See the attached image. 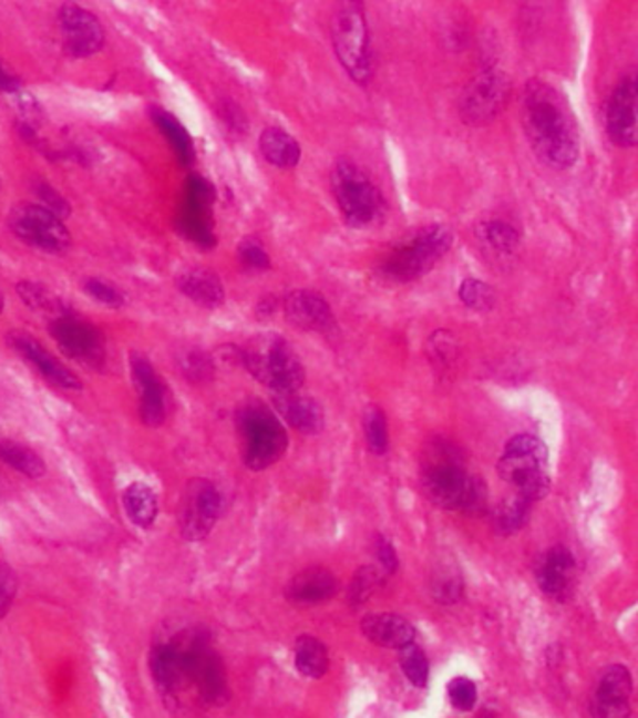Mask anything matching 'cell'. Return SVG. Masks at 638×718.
I'll use <instances>...</instances> for the list:
<instances>
[{
	"mask_svg": "<svg viewBox=\"0 0 638 718\" xmlns=\"http://www.w3.org/2000/svg\"><path fill=\"white\" fill-rule=\"evenodd\" d=\"M459 298L469 309L488 311L494 307L496 294L487 283L480 281V279H464L463 285L459 288Z\"/></svg>",
	"mask_w": 638,
	"mask_h": 718,
	"instance_id": "33",
	"label": "cell"
},
{
	"mask_svg": "<svg viewBox=\"0 0 638 718\" xmlns=\"http://www.w3.org/2000/svg\"><path fill=\"white\" fill-rule=\"evenodd\" d=\"M8 345L29 363L37 369L38 375L45 382L53 383L54 388L66 389V391H78L83 388V382L78 375H73L72 369H68L64 363L54 358L53 353L48 352L45 348L32 339V337L13 331L8 336Z\"/></svg>",
	"mask_w": 638,
	"mask_h": 718,
	"instance_id": "15",
	"label": "cell"
},
{
	"mask_svg": "<svg viewBox=\"0 0 638 718\" xmlns=\"http://www.w3.org/2000/svg\"><path fill=\"white\" fill-rule=\"evenodd\" d=\"M363 431H366L369 449L374 455H384L390 438H388V421L379 407H368L363 413Z\"/></svg>",
	"mask_w": 638,
	"mask_h": 718,
	"instance_id": "32",
	"label": "cell"
},
{
	"mask_svg": "<svg viewBox=\"0 0 638 718\" xmlns=\"http://www.w3.org/2000/svg\"><path fill=\"white\" fill-rule=\"evenodd\" d=\"M285 317L296 328L303 331L326 334L336 328V318L328 301L311 290H296L285 298Z\"/></svg>",
	"mask_w": 638,
	"mask_h": 718,
	"instance_id": "19",
	"label": "cell"
},
{
	"mask_svg": "<svg viewBox=\"0 0 638 718\" xmlns=\"http://www.w3.org/2000/svg\"><path fill=\"white\" fill-rule=\"evenodd\" d=\"M524 133L532 150L553 168H569L580 154V130L567 98L554 84L532 79L521 105Z\"/></svg>",
	"mask_w": 638,
	"mask_h": 718,
	"instance_id": "1",
	"label": "cell"
},
{
	"mask_svg": "<svg viewBox=\"0 0 638 718\" xmlns=\"http://www.w3.org/2000/svg\"><path fill=\"white\" fill-rule=\"evenodd\" d=\"M363 636L385 649H401L415 638L412 623L398 614H369L360 623Z\"/></svg>",
	"mask_w": 638,
	"mask_h": 718,
	"instance_id": "22",
	"label": "cell"
},
{
	"mask_svg": "<svg viewBox=\"0 0 638 718\" xmlns=\"http://www.w3.org/2000/svg\"><path fill=\"white\" fill-rule=\"evenodd\" d=\"M331 43L344 72L356 83L373 78V49L362 0H339L331 16Z\"/></svg>",
	"mask_w": 638,
	"mask_h": 718,
	"instance_id": "3",
	"label": "cell"
},
{
	"mask_svg": "<svg viewBox=\"0 0 638 718\" xmlns=\"http://www.w3.org/2000/svg\"><path fill=\"white\" fill-rule=\"evenodd\" d=\"M51 336L54 337V341L59 342L62 352L70 358L78 359L81 363L91 367L103 363V358H105L103 339L92 324L64 312L51 322Z\"/></svg>",
	"mask_w": 638,
	"mask_h": 718,
	"instance_id": "13",
	"label": "cell"
},
{
	"mask_svg": "<svg viewBox=\"0 0 638 718\" xmlns=\"http://www.w3.org/2000/svg\"><path fill=\"white\" fill-rule=\"evenodd\" d=\"M420 478L425 496L434 505L469 516L487 513V486L482 479L469 473L461 449L452 442L442 438L429 442L423 449Z\"/></svg>",
	"mask_w": 638,
	"mask_h": 718,
	"instance_id": "2",
	"label": "cell"
},
{
	"mask_svg": "<svg viewBox=\"0 0 638 718\" xmlns=\"http://www.w3.org/2000/svg\"><path fill=\"white\" fill-rule=\"evenodd\" d=\"M382 576L374 567H362L356 573L350 584L349 601L350 605L360 606L379 589Z\"/></svg>",
	"mask_w": 638,
	"mask_h": 718,
	"instance_id": "34",
	"label": "cell"
},
{
	"mask_svg": "<svg viewBox=\"0 0 638 718\" xmlns=\"http://www.w3.org/2000/svg\"><path fill=\"white\" fill-rule=\"evenodd\" d=\"M434 597L439 603H455L463 593V582L457 573H452L450 568H444V575H439L433 582Z\"/></svg>",
	"mask_w": 638,
	"mask_h": 718,
	"instance_id": "37",
	"label": "cell"
},
{
	"mask_svg": "<svg viewBox=\"0 0 638 718\" xmlns=\"http://www.w3.org/2000/svg\"><path fill=\"white\" fill-rule=\"evenodd\" d=\"M452 244L453 234L450 228L439 223L425 225L404 238L385 257L382 274L392 281H415L433 269L434 264L450 252Z\"/></svg>",
	"mask_w": 638,
	"mask_h": 718,
	"instance_id": "6",
	"label": "cell"
},
{
	"mask_svg": "<svg viewBox=\"0 0 638 718\" xmlns=\"http://www.w3.org/2000/svg\"><path fill=\"white\" fill-rule=\"evenodd\" d=\"M240 258L247 268L266 269L270 266V258L266 255L265 249L257 242H254V239H246L241 244Z\"/></svg>",
	"mask_w": 638,
	"mask_h": 718,
	"instance_id": "40",
	"label": "cell"
},
{
	"mask_svg": "<svg viewBox=\"0 0 638 718\" xmlns=\"http://www.w3.org/2000/svg\"><path fill=\"white\" fill-rule=\"evenodd\" d=\"M62 37L66 49L78 59H86L102 51L105 32L94 13L78 4H64L59 12Z\"/></svg>",
	"mask_w": 638,
	"mask_h": 718,
	"instance_id": "14",
	"label": "cell"
},
{
	"mask_svg": "<svg viewBox=\"0 0 638 718\" xmlns=\"http://www.w3.org/2000/svg\"><path fill=\"white\" fill-rule=\"evenodd\" d=\"M19 89H21V81L0 60V92H18Z\"/></svg>",
	"mask_w": 638,
	"mask_h": 718,
	"instance_id": "44",
	"label": "cell"
},
{
	"mask_svg": "<svg viewBox=\"0 0 638 718\" xmlns=\"http://www.w3.org/2000/svg\"><path fill=\"white\" fill-rule=\"evenodd\" d=\"M374 551H377V556H379L380 565L384 567L385 573H395V571H398V554H395V548H393L392 543H390L388 538H377V543H374Z\"/></svg>",
	"mask_w": 638,
	"mask_h": 718,
	"instance_id": "42",
	"label": "cell"
},
{
	"mask_svg": "<svg viewBox=\"0 0 638 718\" xmlns=\"http://www.w3.org/2000/svg\"><path fill=\"white\" fill-rule=\"evenodd\" d=\"M637 78L629 73L616 84L613 94L608 98L605 130L616 146L632 148L637 144Z\"/></svg>",
	"mask_w": 638,
	"mask_h": 718,
	"instance_id": "12",
	"label": "cell"
},
{
	"mask_svg": "<svg viewBox=\"0 0 638 718\" xmlns=\"http://www.w3.org/2000/svg\"><path fill=\"white\" fill-rule=\"evenodd\" d=\"M331 192L350 227L368 228L384 216L385 204L379 187L350 160H339L330 176Z\"/></svg>",
	"mask_w": 638,
	"mask_h": 718,
	"instance_id": "8",
	"label": "cell"
},
{
	"mask_svg": "<svg viewBox=\"0 0 638 718\" xmlns=\"http://www.w3.org/2000/svg\"><path fill=\"white\" fill-rule=\"evenodd\" d=\"M0 461L7 462L8 466L18 470L27 478L40 479L45 475V462L42 457L23 443L0 438Z\"/></svg>",
	"mask_w": 638,
	"mask_h": 718,
	"instance_id": "27",
	"label": "cell"
},
{
	"mask_svg": "<svg viewBox=\"0 0 638 718\" xmlns=\"http://www.w3.org/2000/svg\"><path fill=\"white\" fill-rule=\"evenodd\" d=\"M401 668L404 676L414 687L425 688L429 683V660L422 647L415 646L414 642L409 646L401 647Z\"/></svg>",
	"mask_w": 638,
	"mask_h": 718,
	"instance_id": "31",
	"label": "cell"
},
{
	"mask_svg": "<svg viewBox=\"0 0 638 718\" xmlns=\"http://www.w3.org/2000/svg\"><path fill=\"white\" fill-rule=\"evenodd\" d=\"M259 146L266 162L274 167L292 168L300 163V144L281 127H266L260 133Z\"/></svg>",
	"mask_w": 638,
	"mask_h": 718,
	"instance_id": "25",
	"label": "cell"
},
{
	"mask_svg": "<svg viewBox=\"0 0 638 718\" xmlns=\"http://www.w3.org/2000/svg\"><path fill=\"white\" fill-rule=\"evenodd\" d=\"M241 363L274 393L298 391L306 380L300 358L284 337L265 336L241 350Z\"/></svg>",
	"mask_w": 638,
	"mask_h": 718,
	"instance_id": "5",
	"label": "cell"
},
{
	"mask_svg": "<svg viewBox=\"0 0 638 718\" xmlns=\"http://www.w3.org/2000/svg\"><path fill=\"white\" fill-rule=\"evenodd\" d=\"M132 377L135 388L138 389V396H141V402H138L141 421L152 429L163 425V421L167 418L165 383L162 382V378L145 356L133 353Z\"/></svg>",
	"mask_w": 638,
	"mask_h": 718,
	"instance_id": "17",
	"label": "cell"
},
{
	"mask_svg": "<svg viewBox=\"0 0 638 718\" xmlns=\"http://www.w3.org/2000/svg\"><path fill=\"white\" fill-rule=\"evenodd\" d=\"M447 696L459 711H472L477 704L476 683L470 681L469 677H453L447 685Z\"/></svg>",
	"mask_w": 638,
	"mask_h": 718,
	"instance_id": "35",
	"label": "cell"
},
{
	"mask_svg": "<svg viewBox=\"0 0 638 718\" xmlns=\"http://www.w3.org/2000/svg\"><path fill=\"white\" fill-rule=\"evenodd\" d=\"M122 505H124V513L133 526L141 527V530L154 526L157 513H160L156 491L143 481H133L132 485L124 489Z\"/></svg>",
	"mask_w": 638,
	"mask_h": 718,
	"instance_id": "23",
	"label": "cell"
},
{
	"mask_svg": "<svg viewBox=\"0 0 638 718\" xmlns=\"http://www.w3.org/2000/svg\"><path fill=\"white\" fill-rule=\"evenodd\" d=\"M156 120L157 124L163 127V132L167 133V137L175 146L176 152L181 154L182 160L189 162L193 157V146L187 133L184 132V127L167 113H157Z\"/></svg>",
	"mask_w": 638,
	"mask_h": 718,
	"instance_id": "36",
	"label": "cell"
},
{
	"mask_svg": "<svg viewBox=\"0 0 638 718\" xmlns=\"http://www.w3.org/2000/svg\"><path fill=\"white\" fill-rule=\"evenodd\" d=\"M18 576L13 573L12 567L0 562V619L7 616L12 608L16 595H18Z\"/></svg>",
	"mask_w": 638,
	"mask_h": 718,
	"instance_id": "39",
	"label": "cell"
},
{
	"mask_svg": "<svg viewBox=\"0 0 638 718\" xmlns=\"http://www.w3.org/2000/svg\"><path fill=\"white\" fill-rule=\"evenodd\" d=\"M532 503L534 502H531L528 498L521 496L517 492L504 500L498 505V509L494 511V526H496L498 533L512 535V533H517L521 527H524V524L528 522V516H531Z\"/></svg>",
	"mask_w": 638,
	"mask_h": 718,
	"instance_id": "28",
	"label": "cell"
},
{
	"mask_svg": "<svg viewBox=\"0 0 638 718\" xmlns=\"http://www.w3.org/2000/svg\"><path fill=\"white\" fill-rule=\"evenodd\" d=\"M2 485H4V481H2V478H0V492H2Z\"/></svg>",
	"mask_w": 638,
	"mask_h": 718,
	"instance_id": "45",
	"label": "cell"
},
{
	"mask_svg": "<svg viewBox=\"0 0 638 718\" xmlns=\"http://www.w3.org/2000/svg\"><path fill=\"white\" fill-rule=\"evenodd\" d=\"M38 193H40V197H42L43 204L42 206H45V208L51 209V212H54L56 216H66L68 214V204L64 198H62V195H59V193L53 192V187L51 186H45L43 184L40 189H38Z\"/></svg>",
	"mask_w": 638,
	"mask_h": 718,
	"instance_id": "43",
	"label": "cell"
},
{
	"mask_svg": "<svg viewBox=\"0 0 638 718\" xmlns=\"http://www.w3.org/2000/svg\"><path fill=\"white\" fill-rule=\"evenodd\" d=\"M498 475L521 496L539 502L550 491L547 445L531 434L512 438L498 461Z\"/></svg>",
	"mask_w": 638,
	"mask_h": 718,
	"instance_id": "4",
	"label": "cell"
},
{
	"mask_svg": "<svg viewBox=\"0 0 638 718\" xmlns=\"http://www.w3.org/2000/svg\"><path fill=\"white\" fill-rule=\"evenodd\" d=\"M480 236L498 255H513L521 244L517 230L510 223L498 222V219L482 225Z\"/></svg>",
	"mask_w": 638,
	"mask_h": 718,
	"instance_id": "29",
	"label": "cell"
},
{
	"mask_svg": "<svg viewBox=\"0 0 638 718\" xmlns=\"http://www.w3.org/2000/svg\"><path fill=\"white\" fill-rule=\"evenodd\" d=\"M18 294L23 299L24 306L31 307L38 312H53L64 315V304L56 298L51 290L38 285V283H19Z\"/></svg>",
	"mask_w": 638,
	"mask_h": 718,
	"instance_id": "30",
	"label": "cell"
},
{
	"mask_svg": "<svg viewBox=\"0 0 638 718\" xmlns=\"http://www.w3.org/2000/svg\"><path fill=\"white\" fill-rule=\"evenodd\" d=\"M222 492L208 479H193L182 500L181 533L192 543L210 535L222 515Z\"/></svg>",
	"mask_w": 638,
	"mask_h": 718,
	"instance_id": "11",
	"label": "cell"
},
{
	"mask_svg": "<svg viewBox=\"0 0 638 718\" xmlns=\"http://www.w3.org/2000/svg\"><path fill=\"white\" fill-rule=\"evenodd\" d=\"M537 584L547 597L566 601L575 587L577 563L566 546H553L536 568Z\"/></svg>",
	"mask_w": 638,
	"mask_h": 718,
	"instance_id": "18",
	"label": "cell"
},
{
	"mask_svg": "<svg viewBox=\"0 0 638 718\" xmlns=\"http://www.w3.org/2000/svg\"><path fill=\"white\" fill-rule=\"evenodd\" d=\"M631 693V674L626 666H608L597 679L596 695L590 704L591 715L599 718L629 717L631 715V707H629Z\"/></svg>",
	"mask_w": 638,
	"mask_h": 718,
	"instance_id": "16",
	"label": "cell"
},
{
	"mask_svg": "<svg viewBox=\"0 0 638 718\" xmlns=\"http://www.w3.org/2000/svg\"><path fill=\"white\" fill-rule=\"evenodd\" d=\"M295 663L301 676L320 679L330 666L328 647L315 636H300L295 644Z\"/></svg>",
	"mask_w": 638,
	"mask_h": 718,
	"instance_id": "26",
	"label": "cell"
},
{
	"mask_svg": "<svg viewBox=\"0 0 638 718\" xmlns=\"http://www.w3.org/2000/svg\"><path fill=\"white\" fill-rule=\"evenodd\" d=\"M510 79L496 68H485L470 79L459 100V113L470 126H483L493 122L510 98Z\"/></svg>",
	"mask_w": 638,
	"mask_h": 718,
	"instance_id": "10",
	"label": "cell"
},
{
	"mask_svg": "<svg viewBox=\"0 0 638 718\" xmlns=\"http://www.w3.org/2000/svg\"><path fill=\"white\" fill-rule=\"evenodd\" d=\"M338 592V578L330 568L311 567L301 571L285 587V597L296 606H315L330 601Z\"/></svg>",
	"mask_w": 638,
	"mask_h": 718,
	"instance_id": "20",
	"label": "cell"
},
{
	"mask_svg": "<svg viewBox=\"0 0 638 718\" xmlns=\"http://www.w3.org/2000/svg\"><path fill=\"white\" fill-rule=\"evenodd\" d=\"M85 293L91 296L94 301L102 304V306L111 307V309H119L124 306V294L119 288L109 285V283L100 281V279H89L85 283Z\"/></svg>",
	"mask_w": 638,
	"mask_h": 718,
	"instance_id": "38",
	"label": "cell"
},
{
	"mask_svg": "<svg viewBox=\"0 0 638 718\" xmlns=\"http://www.w3.org/2000/svg\"><path fill=\"white\" fill-rule=\"evenodd\" d=\"M8 225L24 244L43 252L64 253L72 246V234L62 222V217L42 204H18L10 212Z\"/></svg>",
	"mask_w": 638,
	"mask_h": 718,
	"instance_id": "9",
	"label": "cell"
},
{
	"mask_svg": "<svg viewBox=\"0 0 638 718\" xmlns=\"http://www.w3.org/2000/svg\"><path fill=\"white\" fill-rule=\"evenodd\" d=\"M277 412L296 431L303 434H317L325 429V412L319 402L311 397H303L298 391L274 393Z\"/></svg>",
	"mask_w": 638,
	"mask_h": 718,
	"instance_id": "21",
	"label": "cell"
},
{
	"mask_svg": "<svg viewBox=\"0 0 638 718\" xmlns=\"http://www.w3.org/2000/svg\"><path fill=\"white\" fill-rule=\"evenodd\" d=\"M184 369H186L187 377L195 378V380H203V378L210 377L212 363L210 359L203 356L200 352H193L184 359Z\"/></svg>",
	"mask_w": 638,
	"mask_h": 718,
	"instance_id": "41",
	"label": "cell"
},
{
	"mask_svg": "<svg viewBox=\"0 0 638 718\" xmlns=\"http://www.w3.org/2000/svg\"><path fill=\"white\" fill-rule=\"evenodd\" d=\"M182 293L206 309H216L225 299L224 285L210 269H189L178 281Z\"/></svg>",
	"mask_w": 638,
	"mask_h": 718,
	"instance_id": "24",
	"label": "cell"
},
{
	"mask_svg": "<svg viewBox=\"0 0 638 718\" xmlns=\"http://www.w3.org/2000/svg\"><path fill=\"white\" fill-rule=\"evenodd\" d=\"M241 438V457L247 468L255 472L274 466L289 448V437L284 423L263 402H249L238 413Z\"/></svg>",
	"mask_w": 638,
	"mask_h": 718,
	"instance_id": "7",
	"label": "cell"
}]
</instances>
